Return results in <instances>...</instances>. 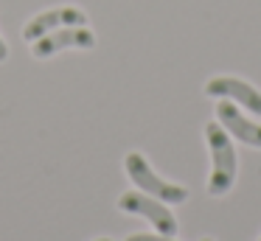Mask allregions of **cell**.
<instances>
[{
	"label": "cell",
	"mask_w": 261,
	"mask_h": 241,
	"mask_svg": "<svg viewBox=\"0 0 261 241\" xmlns=\"http://www.w3.org/2000/svg\"><path fill=\"white\" fill-rule=\"evenodd\" d=\"M205 138H208L211 163H214L211 179H208V194L225 196L233 188V179H236V149H233L225 126H219L216 121L205 126Z\"/></svg>",
	"instance_id": "obj_1"
},
{
	"label": "cell",
	"mask_w": 261,
	"mask_h": 241,
	"mask_svg": "<svg viewBox=\"0 0 261 241\" xmlns=\"http://www.w3.org/2000/svg\"><path fill=\"white\" fill-rule=\"evenodd\" d=\"M124 166H126L129 179L143 191V194L154 196V199L166 202V205H180V202L188 199V191L182 188V185H174V182H166V179H160L158 174L152 171V166L146 163V157L138 154V151H129V154H126Z\"/></svg>",
	"instance_id": "obj_2"
},
{
	"label": "cell",
	"mask_w": 261,
	"mask_h": 241,
	"mask_svg": "<svg viewBox=\"0 0 261 241\" xmlns=\"http://www.w3.org/2000/svg\"><path fill=\"white\" fill-rule=\"evenodd\" d=\"M118 207L124 213H132V216H143L154 224V230L163 235H174L177 233V219L171 216V210L166 207V202L154 199L149 194H138V191H129L118 199Z\"/></svg>",
	"instance_id": "obj_3"
},
{
	"label": "cell",
	"mask_w": 261,
	"mask_h": 241,
	"mask_svg": "<svg viewBox=\"0 0 261 241\" xmlns=\"http://www.w3.org/2000/svg\"><path fill=\"white\" fill-rule=\"evenodd\" d=\"M96 45V37L93 31H87L85 25H65V28H57V31H48L45 37L34 39V56L37 59H48L54 56L57 50H65V48H93Z\"/></svg>",
	"instance_id": "obj_4"
},
{
	"label": "cell",
	"mask_w": 261,
	"mask_h": 241,
	"mask_svg": "<svg viewBox=\"0 0 261 241\" xmlns=\"http://www.w3.org/2000/svg\"><path fill=\"white\" fill-rule=\"evenodd\" d=\"M85 22H87V14L82 9H76V6H59V9H48L42 14H37L34 20L25 22L23 37L29 42H34V39L45 37L48 31H57V28H65V25H85Z\"/></svg>",
	"instance_id": "obj_5"
},
{
	"label": "cell",
	"mask_w": 261,
	"mask_h": 241,
	"mask_svg": "<svg viewBox=\"0 0 261 241\" xmlns=\"http://www.w3.org/2000/svg\"><path fill=\"white\" fill-rule=\"evenodd\" d=\"M205 93H208L211 98H233V101H239L244 110L253 112V115H261V90H255L253 84L242 82V78H236V76L211 78V82L205 84Z\"/></svg>",
	"instance_id": "obj_6"
},
{
	"label": "cell",
	"mask_w": 261,
	"mask_h": 241,
	"mask_svg": "<svg viewBox=\"0 0 261 241\" xmlns=\"http://www.w3.org/2000/svg\"><path fill=\"white\" fill-rule=\"evenodd\" d=\"M216 115H219V123L233 135V138H239L242 143H247V146L261 149V123L244 118L242 112H239L236 104H230V101H222V104L216 106Z\"/></svg>",
	"instance_id": "obj_7"
},
{
	"label": "cell",
	"mask_w": 261,
	"mask_h": 241,
	"mask_svg": "<svg viewBox=\"0 0 261 241\" xmlns=\"http://www.w3.org/2000/svg\"><path fill=\"white\" fill-rule=\"evenodd\" d=\"M126 241H174L171 235H163V233H158V235H152V233H135V235H129Z\"/></svg>",
	"instance_id": "obj_8"
},
{
	"label": "cell",
	"mask_w": 261,
	"mask_h": 241,
	"mask_svg": "<svg viewBox=\"0 0 261 241\" xmlns=\"http://www.w3.org/2000/svg\"><path fill=\"white\" fill-rule=\"evenodd\" d=\"M6 59H9V48L3 42V37H0V62H6Z\"/></svg>",
	"instance_id": "obj_9"
},
{
	"label": "cell",
	"mask_w": 261,
	"mask_h": 241,
	"mask_svg": "<svg viewBox=\"0 0 261 241\" xmlns=\"http://www.w3.org/2000/svg\"><path fill=\"white\" fill-rule=\"evenodd\" d=\"M96 241H113V238H96Z\"/></svg>",
	"instance_id": "obj_10"
},
{
	"label": "cell",
	"mask_w": 261,
	"mask_h": 241,
	"mask_svg": "<svg viewBox=\"0 0 261 241\" xmlns=\"http://www.w3.org/2000/svg\"><path fill=\"white\" fill-rule=\"evenodd\" d=\"M202 241H214V238H202Z\"/></svg>",
	"instance_id": "obj_11"
},
{
	"label": "cell",
	"mask_w": 261,
	"mask_h": 241,
	"mask_svg": "<svg viewBox=\"0 0 261 241\" xmlns=\"http://www.w3.org/2000/svg\"><path fill=\"white\" fill-rule=\"evenodd\" d=\"M258 241H261V238H258Z\"/></svg>",
	"instance_id": "obj_12"
}]
</instances>
